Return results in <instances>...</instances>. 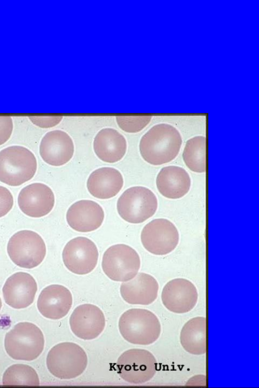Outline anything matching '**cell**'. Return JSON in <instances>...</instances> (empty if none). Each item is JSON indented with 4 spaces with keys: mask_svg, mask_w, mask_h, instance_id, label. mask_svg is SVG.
I'll list each match as a JSON object with an SVG mask.
<instances>
[{
    "mask_svg": "<svg viewBox=\"0 0 259 388\" xmlns=\"http://www.w3.org/2000/svg\"><path fill=\"white\" fill-rule=\"evenodd\" d=\"M5 385L38 386L39 379L35 370L25 364H14L5 371L3 377Z\"/></svg>",
    "mask_w": 259,
    "mask_h": 388,
    "instance_id": "d4e9b609",
    "label": "cell"
},
{
    "mask_svg": "<svg viewBox=\"0 0 259 388\" xmlns=\"http://www.w3.org/2000/svg\"><path fill=\"white\" fill-rule=\"evenodd\" d=\"M94 152L102 161L115 163L125 154L127 143L125 137L116 130L105 128L95 136L93 142Z\"/></svg>",
    "mask_w": 259,
    "mask_h": 388,
    "instance_id": "7402d4cb",
    "label": "cell"
},
{
    "mask_svg": "<svg viewBox=\"0 0 259 388\" xmlns=\"http://www.w3.org/2000/svg\"><path fill=\"white\" fill-rule=\"evenodd\" d=\"M156 184L162 196L169 199H178L189 192L191 181L189 174L184 168L171 165L160 170Z\"/></svg>",
    "mask_w": 259,
    "mask_h": 388,
    "instance_id": "ffe728a7",
    "label": "cell"
},
{
    "mask_svg": "<svg viewBox=\"0 0 259 388\" xmlns=\"http://www.w3.org/2000/svg\"><path fill=\"white\" fill-rule=\"evenodd\" d=\"M72 305V296L64 286L52 284L44 288L38 298L37 307L45 317L58 320L65 317Z\"/></svg>",
    "mask_w": 259,
    "mask_h": 388,
    "instance_id": "e0dca14e",
    "label": "cell"
},
{
    "mask_svg": "<svg viewBox=\"0 0 259 388\" xmlns=\"http://www.w3.org/2000/svg\"><path fill=\"white\" fill-rule=\"evenodd\" d=\"M123 185L121 173L116 169L104 167L93 171L87 180V188L94 197L108 199L115 196Z\"/></svg>",
    "mask_w": 259,
    "mask_h": 388,
    "instance_id": "44dd1931",
    "label": "cell"
},
{
    "mask_svg": "<svg viewBox=\"0 0 259 388\" xmlns=\"http://www.w3.org/2000/svg\"><path fill=\"white\" fill-rule=\"evenodd\" d=\"M45 340L41 330L30 322H20L6 334L5 348L15 360L32 361L42 353Z\"/></svg>",
    "mask_w": 259,
    "mask_h": 388,
    "instance_id": "277c9868",
    "label": "cell"
},
{
    "mask_svg": "<svg viewBox=\"0 0 259 388\" xmlns=\"http://www.w3.org/2000/svg\"><path fill=\"white\" fill-rule=\"evenodd\" d=\"M2 307V303L1 299L0 298V310H1V309Z\"/></svg>",
    "mask_w": 259,
    "mask_h": 388,
    "instance_id": "f546056e",
    "label": "cell"
},
{
    "mask_svg": "<svg viewBox=\"0 0 259 388\" xmlns=\"http://www.w3.org/2000/svg\"><path fill=\"white\" fill-rule=\"evenodd\" d=\"M14 204L12 194L6 187L0 185V218L11 210Z\"/></svg>",
    "mask_w": 259,
    "mask_h": 388,
    "instance_id": "4316f807",
    "label": "cell"
},
{
    "mask_svg": "<svg viewBox=\"0 0 259 388\" xmlns=\"http://www.w3.org/2000/svg\"><path fill=\"white\" fill-rule=\"evenodd\" d=\"M18 204L26 215L39 218L48 214L55 204V196L51 188L42 183H33L23 187L18 197Z\"/></svg>",
    "mask_w": 259,
    "mask_h": 388,
    "instance_id": "5bb4252c",
    "label": "cell"
},
{
    "mask_svg": "<svg viewBox=\"0 0 259 388\" xmlns=\"http://www.w3.org/2000/svg\"><path fill=\"white\" fill-rule=\"evenodd\" d=\"M157 207L155 195L150 189L141 186L127 188L117 202L120 216L127 222L134 224L144 222L153 216Z\"/></svg>",
    "mask_w": 259,
    "mask_h": 388,
    "instance_id": "8992f818",
    "label": "cell"
},
{
    "mask_svg": "<svg viewBox=\"0 0 259 388\" xmlns=\"http://www.w3.org/2000/svg\"><path fill=\"white\" fill-rule=\"evenodd\" d=\"M7 252L11 260L19 267L31 269L38 266L46 254V247L42 237L28 230L18 231L10 238Z\"/></svg>",
    "mask_w": 259,
    "mask_h": 388,
    "instance_id": "52a82bcc",
    "label": "cell"
},
{
    "mask_svg": "<svg viewBox=\"0 0 259 388\" xmlns=\"http://www.w3.org/2000/svg\"><path fill=\"white\" fill-rule=\"evenodd\" d=\"M105 318L97 306L84 304L77 306L69 319L72 332L79 338L91 340L98 337L104 329Z\"/></svg>",
    "mask_w": 259,
    "mask_h": 388,
    "instance_id": "4fadbf2b",
    "label": "cell"
},
{
    "mask_svg": "<svg viewBox=\"0 0 259 388\" xmlns=\"http://www.w3.org/2000/svg\"><path fill=\"white\" fill-rule=\"evenodd\" d=\"M98 251L95 243L85 237L79 236L69 240L64 247L62 258L71 272L78 275L90 273L96 267Z\"/></svg>",
    "mask_w": 259,
    "mask_h": 388,
    "instance_id": "8fae6325",
    "label": "cell"
},
{
    "mask_svg": "<svg viewBox=\"0 0 259 388\" xmlns=\"http://www.w3.org/2000/svg\"><path fill=\"white\" fill-rule=\"evenodd\" d=\"M50 372L60 379L68 380L80 376L85 370L88 357L84 350L71 342H64L53 347L47 357Z\"/></svg>",
    "mask_w": 259,
    "mask_h": 388,
    "instance_id": "5b68a950",
    "label": "cell"
},
{
    "mask_svg": "<svg viewBox=\"0 0 259 388\" xmlns=\"http://www.w3.org/2000/svg\"><path fill=\"white\" fill-rule=\"evenodd\" d=\"M73 141L66 132L54 130L47 132L41 139L39 154L47 164L60 166L67 163L73 157Z\"/></svg>",
    "mask_w": 259,
    "mask_h": 388,
    "instance_id": "2e32d148",
    "label": "cell"
},
{
    "mask_svg": "<svg viewBox=\"0 0 259 388\" xmlns=\"http://www.w3.org/2000/svg\"><path fill=\"white\" fill-rule=\"evenodd\" d=\"M13 129L12 119L9 116H0V145L10 138Z\"/></svg>",
    "mask_w": 259,
    "mask_h": 388,
    "instance_id": "f1b7e54d",
    "label": "cell"
},
{
    "mask_svg": "<svg viewBox=\"0 0 259 388\" xmlns=\"http://www.w3.org/2000/svg\"><path fill=\"white\" fill-rule=\"evenodd\" d=\"M150 116H118L116 117L119 127L128 133H136L141 131L150 122Z\"/></svg>",
    "mask_w": 259,
    "mask_h": 388,
    "instance_id": "484cf974",
    "label": "cell"
},
{
    "mask_svg": "<svg viewBox=\"0 0 259 388\" xmlns=\"http://www.w3.org/2000/svg\"><path fill=\"white\" fill-rule=\"evenodd\" d=\"M118 327L123 338L130 343L149 345L159 337L161 327L157 317L144 309L133 308L120 316Z\"/></svg>",
    "mask_w": 259,
    "mask_h": 388,
    "instance_id": "7a4b0ae2",
    "label": "cell"
},
{
    "mask_svg": "<svg viewBox=\"0 0 259 388\" xmlns=\"http://www.w3.org/2000/svg\"><path fill=\"white\" fill-rule=\"evenodd\" d=\"M180 343L185 351L195 355L206 351V318L196 317L188 321L180 333Z\"/></svg>",
    "mask_w": 259,
    "mask_h": 388,
    "instance_id": "603a6c76",
    "label": "cell"
},
{
    "mask_svg": "<svg viewBox=\"0 0 259 388\" xmlns=\"http://www.w3.org/2000/svg\"><path fill=\"white\" fill-rule=\"evenodd\" d=\"M198 298V292L194 284L182 278L167 282L161 293V301L164 307L178 314L186 313L192 310Z\"/></svg>",
    "mask_w": 259,
    "mask_h": 388,
    "instance_id": "7c38bea8",
    "label": "cell"
},
{
    "mask_svg": "<svg viewBox=\"0 0 259 388\" xmlns=\"http://www.w3.org/2000/svg\"><path fill=\"white\" fill-rule=\"evenodd\" d=\"M37 169L36 159L27 148L12 146L0 151V181L19 186L31 179Z\"/></svg>",
    "mask_w": 259,
    "mask_h": 388,
    "instance_id": "3957f363",
    "label": "cell"
},
{
    "mask_svg": "<svg viewBox=\"0 0 259 388\" xmlns=\"http://www.w3.org/2000/svg\"><path fill=\"white\" fill-rule=\"evenodd\" d=\"M157 363L149 351L132 349L123 352L118 358L117 373L124 381L139 384L151 380L156 373Z\"/></svg>",
    "mask_w": 259,
    "mask_h": 388,
    "instance_id": "9c48e42d",
    "label": "cell"
},
{
    "mask_svg": "<svg viewBox=\"0 0 259 388\" xmlns=\"http://www.w3.org/2000/svg\"><path fill=\"white\" fill-rule=\"evenodd\" d=\"M182 136L171 125L160 123L152 127L140 140V152L143 159L153 165L173 160L180 152Z\"/></svg>",
    "mask_w": 259,
    "mask_h": 388,
    "instance_id": "6da1fadb",
    "label": "cell"
},
{
    "mask_svg": "<svg viewBox=\"0 0 259 388\" xmlns=\"http://www.w3.org/2000/svg\"><path fill=\"white\" fill-rule=\"evenodd\" d=\"M141 265L138 253L124 244L109 247L104 253L102 261V269L110 279L125 282L135 277Z\"/></svg>",
    "mask_w": 259,
    "mask_h": 388,
    "instance_id": "ba28073f",
    "label": "cell"
},
{
    "mask_svg": "<svg viewBox=\"0 0 259 388\" xmlns=\"http://www.w3.org/2000/svg\"><path fill=\"white\" fill-rule=\"evenodd\" d=\"M37 290L36 282L30 274L18 272L7 279L3 294L7 304L19 309L26 308L33 302Z\"/></svg>",
    "mask_w": 259,
    "mask_h": 388,
    "instance_id": "9a60e30c",
    "label": "cell"
},
{
    "mask_svg": "<svg viewBox=\"0 0 259 388\" xmlns=\"http://www.w3.org/2000/svg\"><path fill=\"white\" fill-rule=\"evenodd\" d=\"M184 162L192 171L203 173L206 170V138L199 135L188 139L183 153Z\"/></svg>",
    "mask_w": 259,
    "mask_h": 388,
    "instance_id": "cb8c5ba5",
    "label": "cell"
},
{
    "mask_svg": "<svg viewBox=\"0 0 259 388\" xmlns=\"http://www.w3.org/2000/svg\"><path fill=\"white\" fill-rule=\"evenodd\" d=\"M104 213L102 207L97 203L83 200L73 203L68 209L66 220L71 228L81 232H87L95 230L102 225Z\"/></svg>",
    "mask_w": 259,
    "mask_h": 388,
    "instance_id": "ac0fdd59",
    "label": "cell"
},
{
    "mask_svg": "<svg viewBox=\"0 0 259 388\" xmlns=\"http://www.w3.org/2000/svg\"><path fill=\"white\" fill-rule=\"evenodd\" d=\"M158 289V283L153 276L140 272L133 279L123 282L120 293L122 299L128 304L148 305L156 299Z\"/></svg>",
    "mask_w": 259,
    "mask_h": 388,
    "instance_id": "d6986e66",
    "label": "cell"
},
{
    "mask_svg": "<svg viewBox=\"0 0 259 388\" xmlns=\"http://www.w3.org/2000/svg\"><path fill=\"white\" fill-rule=\"evenodd\" d=\"M142 244L150 253L158 256L172 252L179 241V233L175 225L168 219L158 218L147 224L141 234Z\"/></svg>",
    "mask_w": 259,
    "mask_h": 388,
    "instance_id": "30bf717a",
    "label": "cell"
},
{
    "mask_svg": "<svg viewBox=\"0 0 259 388\" xmlns=\"http://www.w3.org/2000/svg\"><path fill=\"white\" fill-rule=\"evenodd\" d=\"M63 118L62 116H29L31 122L41 128H50L58 124Z\"/></svg>",
    "mask_w": 259,
    "mask_h": 388,
    "instance_id": "83f0119b",
    "label": "cell"
}]
</instances>
